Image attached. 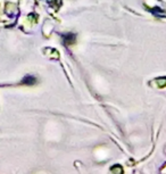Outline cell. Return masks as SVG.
<instances>
[{"mask_svg": "<svg viewBox=\"0 0 166 174\" xmlns=\"http://www.w3.org/2000/svg\"><path fill=\"white\" fill-rule=\"evenodd\" d=\"M21 83L25 84V85H33V84L37 83V79L32 75H26V76H24Z\"/></svg>", "mask_w": 166, "mask_h": 174, "instance_id": "1", "label": "cell"}, {"mask_svg": "<svg viewBox=\"0 0 166 174\" xmlns=\"http://www.w3.org/2000/svg\"><path fill=\"white\" fill-rule=\"evenodd\" d=\"M74 42H75V36H74L73 33H67L64 36V43L66 46H70V45H73Z\"/></svg>", "mask_w": 166, "mask_h": 174, "instance_id": "2", "label": "cell"}, {"mask_svg": "<svg viewBox=\"0 0 166 174\" xmlns=\"http://www.w3.org/2000/svg\"><path fill=\"white\" fill-rule=\"evenodd\" d=\"M155 82H156L157 85L160 88L166 87V77H158V79L155 80Z\"/></svg>", "mask_w": 166, "mask_h": 174, "instance_id": "3", "label": "cell"}, {"mask_svg": "<svg viewBox=\"0 0 166 174\" xmlns=\"http://www.w3.org/2000/svg\"><path fill=\"white\" fill-rule=\"evenodd\" d=\"M112 172L114 174H123V171H122V166L121 165H114L112 167Z\"/></svg>", "mask_w": 166, "mask_h": 174, "instance_id": "4", "label": "cell"}]
</instances>
